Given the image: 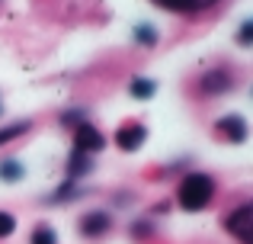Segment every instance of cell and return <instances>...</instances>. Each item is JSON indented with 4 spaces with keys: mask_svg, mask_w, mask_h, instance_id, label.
I'll return each mask as SVG.
<instances>
[{
    "mask_svg": "<svg viewBox=\"0 0 253 244\" xmlns=\"http://www.w3.org/2000/svg\"><path fill=\"white\" fill-rule=\"evenodd\" d=\"M250 36H253V23L247 19V23L241 26V32H237V42H241V45H250Z\"/></svg>",
    "mask_w": 253,
    "mask_h": 244,
    "instance_id": "cell-16",
    "label": "cell"
},
{
    "mask_svg": "<svg viewBox=\"0 0 253 244\" xmlns=\"http://www.w3.org/2000/svg\"><path fill=\"white\" fill-rule=\"evenodd\" d=\"M19 177H26V164L23 161H0V180L3 183H16Z\"/></svg>",
    "mask_w": 253,
    "mask_h": 244,
    "instance_id": "cell-10",
    "label": "cell"
},
{
    "mask_svg": "<svg viewBox=\"0 0 253 244\" xmlns=\"http://www.w3.org/2000/svg\"><path fill=\"white\" fill-rule=\"evenodd\" d=\"M148 142V129H144L141 122H125V125H119V132H116V145L122 151H138L141 145Z\"/></svg>",
    "mask_w": 253,
    "mask_h": 244,
    "instance_id": "cell-6",
    "label": "cell"
},
{
    "mask_svg": "<svg viewBox=\"0 0 253 244\" xmlns=\"http://www.w3.org/2000/svg\"><path fill=\"white\" fill-rule=\"evenodd\" d=\"M128 94L135 97V100H151V97L157 94V84L151 81V77H131V84H128Z\"/></svg>",
    "mask_w": 253,
    "mask_h": 244,
    "instance_id": "cell-9",
    "label": "cell"
},
{
    "mask_svg": "<svg viewBox=\"0 0 253 244\" xmlns=\"http://www.w3.org/2000/svg\"><path fill=\"white\" fill-rule=\"evenodd\" d=\"M199 3V10H205V6H211V3H218V0H196Z\"/></svg>",
    "mask_w": 253,
    "mask_h": 244,
    "instance_id": "cell-17",
    "label": "cell"
},
{
    "mask_svg": "<svg viewBox=\"0 0 253 244\" xmlns=\"http://www.w3.org/2000/svg\"><path fill=\"white\" fill-rule=\"evenodd\" d=\"M199 87H202V94H209V97H221V94H228V90L237 87V77H234V71H228V68H211V71L202 74Z\"/></svg>",
    "mask_w": 253,
    "mask_h": 244,
    "instance_id": "cell-3",
    "label": "cell"
},
{
    "mask_svg": "<svg viewBox=\"0 0 253 244\" xmlns=\"http://www.w3.org/2000/svg\"><path fill=\"white\" fill-rule=\"evenodd\" d=\"M109 228H112L109 212H99V209H93V212H86L81 219V235L84 238H103Z\"/></svg>",
    "mask_w": 253,
    "mask_h": 244,
    "instance_id": "cell-7",
    "label": "cell"
},
{
    "mask_svg": "<svg viewBox=\"0 0 253 244\" xmlns=\"http://www.w3.org/2000/svg\"><path fill=\"white\" fill-rule=\"evenodd\" d=\"M224 232L237 244H253V206L250 202H241L234 212L224 215Z\"/></svg>",
    "mask_w": 253,
    "mask_h": 244,
    "instance_id": "cell-2",
    "label": "cell"
},
{
    "mask_svg": "<svg viewBox=\"0 0 253 244\" xmlns=\"http://www.w3.org/2000/svg\"><path fill=\"white\" fill-rule=\"evenodd\" d=\"M215 132L224 138V142H231V145L247 142V135H250L247 119H244V116H221V119L215 122Z\"/></svg>",
    "mask_w": 253,
    "mask_h": 244,
    "instance_id": "cell-5",
    "label": "cell"
},
{
    "mask_svg": "<svg viewBox=\"0 0 253 244\" xmlns=\"http://www.w3.org/2000/svg\"><path fill=\"white\" fill-rule=\"evenodd\" d=\"M26 132H29V122H10V125H3V129H0V148H3V145H10L13 138L26 135Z\"/></svg>",
    "mask_w": 253,
    "mask_h": 244,
    "instance_id": "cell-11",
    "label": "cell"
},
{
    "mask_svg": "<svg viewBox=\"0 0 253 244\" xmlns=\"http://www.w3.org/2000/svg\"><path fill=\"white\" fill-rule=\"evenodd\" d=\"M74 145H77V151H84V154H96V151H103L106 138L93 122H81L74 129Z\"/></svg>",
    "mask_w": 253,
    "mask_h": 244,
    "instance_id": "cell-4",
    "label": "cell"
},
{
    "mask_svg": "<svg viewBox=\"0 0 253 244\" xmlns=\"http://www.w3.org/2000/svg\"><path fill=\"white\" fill-rule=\"evenodd\" d=\"M157 6H164V10H176V13H196L199 3L196 0H154Z\"/></svg>",
    "mask_w": 253,
    "mask_h": 244,
    "instance_id": "cell-13",
    "label": "cell"
},
{
    "mask_svg": "<svg viewBox=\"0 0 253 244\" xmlns=\"http://www.w3.org/2000/svg\"><path fill=\"white\" fill-rule=\"evenodd\" d=\"M215 196V180L209 174H186L176 190V199L186 212H202Z\"/></svg>",
    "mask_w": 253,
    "mask_h": 244,
    "instance_id": "cell-1",
    "label": "cell"
},
{
    "mask_svg": "<svg viewBox=\"0 0 253 244\" xmlns=\"http://www.w3.org/2000/svg\"><path fill=\"white\" fill-rule=\"evenodd\" d=\"M32 244H58V235H55V228H48V225H39L36 232H32Z\"/></svg>",
    "mask_w": 253,
    "mask_h": 244,
    "instance_id": "cell-14",
    "label": "cell"
},
{
    "mask_svg": "<svg viewBox=\"0 0 253 244\" xmlns=\"http://www.w3.org/2000/svg\"><path fill=\"white\" fill-rule=\"evenodd\" d=\"M90 167H93L90 154H84V151H74V154L68 157V167H64V177H68L71 183H77V180H84V177L90 174Z\"/></svg>",
    "mask_w": 253,
    "mask_h": 244,
    "instance_id": "cell-8",
    "label": "cell"
},
{
    "mask_svg": "<svg viewBox=\"0 0 253 244\" xmlns=\"http://www.w3.org/2000/svg\"><path fill=\"white\" fill-rule=\"evenodd\" d=\"M135 42L144 45V49L157 45V29H154V26H148V23H138L135 26Z\"/></svg>",
    "mask_w": 253,
    "mask_h": 244,
    "instance_id": "cell-12",
    "label": "cell"
},
{
    "mask_svg": "<svg viewBox=\"0 0 253 244\" xmlns=\"http://www.w3.org/2000/svg\"><path fill=\"white\" fill-rule=\"evenodd\" d=\"M13 228H16V219L10 212H0V238H10Z\"/></svg>",
    "mask_w": 253,
    "mask_h": 244,
    "instance_id": "cell-15",
    "label": "cell"
}]
</instances>
